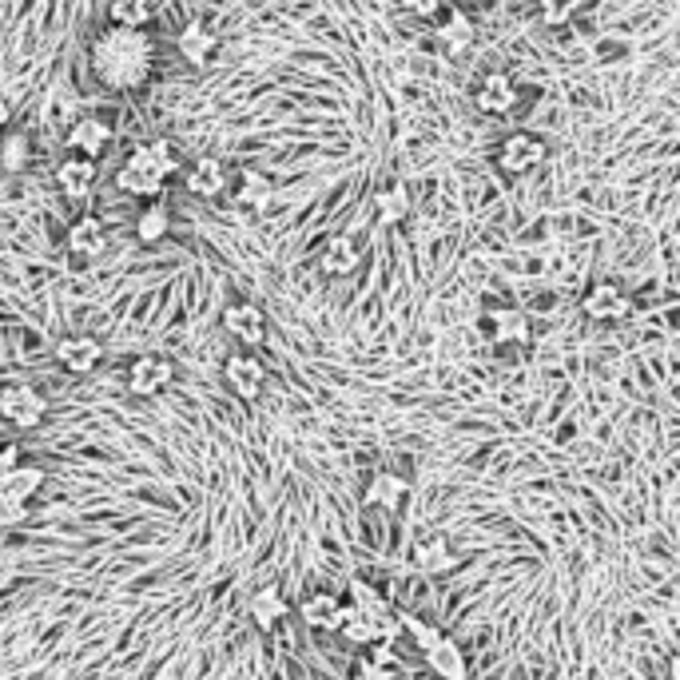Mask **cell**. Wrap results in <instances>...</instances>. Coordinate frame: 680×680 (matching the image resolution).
I'll use <instances>...</instances> for the list:
<instances>
[{"label":"cell","instance_id":"1","mask_svg":"<svg viewBox=\"0 0 680 680\" xmlns=\"http://www.w3.org/2000/svg\"><path fill=\"white\" fill-rule=\"evenodd\" d=\"M88 69L108 92H136L156 72V40L148 28L108 24L88 48Z\"/></svg>","mask_w":680,"mask_h":680},{"label":"cell","instance_id":"2","mask_svg":"<svg viewBox=\"0 0 680 680\" xmlns=\"http://www.w3.org/2000/svg\"><path fill=\"white\" fill-rule=\"evenodd\" d=\"M175 172H180V151L172 148V139H151L120 163L115 187L136 199H160Z\"/></svg>","mask_w":680,"mask_h":680},{"label":"cell","instance_id":"3","mask_svg":"<svg viewBox=\"0 0 680 680\" xmlns=\"http://www.w3.org/2000/svg\"><path fill=\"white\" fill-rule=\"evenodd\" d=\"M545 156H549V148H545L542 136H533V132H509L502 144H497V172L509 175V180H521V175L537 172L545 163Z\"/></svg>","mask_w":680,"mask_h":680},{"label":"cell","instance_id":"4","mask_svg":"<svg viewBox=\"0 0 680 680\" xmlns=\"http://www.w3.org/2000/svg\"><path fill=\"white\" fill-rule=\"evenodd\" d=\"M45 410H48L45 394L36 391L33 382H12V386L0 391V418H4L9 426L36 430L45 422Z\"/></svg>","mask_w":680,"mask_h":680},{"label":"cell","instance_id":"5","mask_svg":"<svg viewBox=\"0 0 680 680\" xmlns=\"http://www.w3.org/2000/svg\"><path fill=\"white\" fill-rule=\"evenodd\" d=\"M172 382H175V367H172V358H163V355L132 358V367H127V374H124L127 394H136V398H156V394H163Z\"/></svg>","mask_w":680,"mask_h":680},{"label":"cell","instance_id":"6","mask_svg":"<svg viewBox=\"0 0 680 680\" xmlns=\"http://www.w3.org/2000/svg\"><path fill=\"white\" fill-rule=\"evenodd\" d=\"M581 311L585 319L601 326H613V323H625L629 314H633V295L617 283H597V287L585 290V299H581Z\"/></svg>","mask_w":680,"mask_h":680},{"label":"cell","instance_id":"7","mask_svg":"<svg viewBox=\"0 0 680 680\" xmlns=\"http://www.w3.org/2000/svg\"><path fill=\"white\" fill-rule=\"evenodd\" d=\"M223 382H227V391L243 403H255L267 386V367L259 362V355L251 350H235V355L223 362Z\"/></svg>","mask_w":680,"mask_h":680},{"label":"cell","instance_id":"8","mask_svg":"<svg viewBox=\"0 0 680 680\" xmlns=\"http://www.w3.org/2000/svg\"><path fill=\"white\" fill-rule=\"evenodd\" d=\"M482 335L494 346H526L533 338V323L521 307H497L482 319Z\"/></svg>","mask_w":680,"mask_h":680},{"label":"cell","instance_id":"9","mask_svg":"<svg viewBox=\"0 0 680 680\" xmlns=\"http://www.w3.org/2000/svg\"><path fill=\"white\" fill-rule=\"evenodd\" d=\"M223 331L239 346L255 350V346L267 343V314L259 302H231L227 311H223Z\"/></svg>","mask_w":680,"mask_h":680},{"label":"cell","instance_id":"10","mask_svg":"<svg viewBox=\"0 0 680 680\" xmlns=\"http://www.w3.org/2000/svg\"><path fill=\"white\" fill-rule=\"evenodd\" d=\"M112 144V127L100 120V115H81L76 124L64 132V148L69 156H84V160H100Z\"/></svg>","mask_w":680,"mask_h":680},{"label":"cell","instance_id":"11","mask_svg":"<svg viewBox=\"0 0 680 680\" xmlns=\"http://www.w3.org/2000/svg\"><path fill=\"white\" fill-rule=\"evenodd\" d=\"M52 358H57L69 374H92V370L100 367V358H104V343L96 335H64L52 346Z\"/></svg>","mask_w":680,"mask_h":680},{"label":"cell","instance_id":"12","mask_svg":"<svg viewBox=\"0 0 680 680\" xmlns=\"http://www.w3.org/2000/svg\"><path fill=\"white\" fill-rule=\"evenodd\" d=\"M518 100H521V92L509 72H485L482 84H478V92H473V104L485 115H509L518 108Z\"/></svg>","mask_w":680,"mask_h":680},{"label":"cell","instance_id":"13","mask_svg":"<svg viewBox=\"0 0 680 680\" xmlns=\"http://www.w3.org/2000/svg\"><path fill=\"white\" fill-rule=\"evenodd\" d=\"M350 613L355 609L343 605V601H338L335 593H326V589H319V593H311V597H302V605H299L302 625H307V629H319V633H338Z\"/></svg>","mask_w":680,"mask_h":680},{"label":"cell","instance_id":"14","mask_svg":"<svg viewBox=\"0 0 680 680\" xmlns=\"http://www.w3.org/2000/svg\"><path fill=\"white\" fill-rule=\"evenodd\" d=\"M64 247H69V255L76 259V263H96V259L108 251L104 220H96V215H81V220L69 227V235H64Z\"/></svg>","mask_w":680,"mask_h":680},{"label":"cell","instance_id":"15","mask_svg":"<svg viewBox=\"0 0 680 680\" xmlns=\"http://www.w3.org/2000/svg\"><path fill=\"white\" fill-rule=\"evenodd\" d=\"M314 263H319V271H323L326 279H346V275H355V271H358V263H362V251H358L355 235L338 231V235H331V239L319 247Z\"/></svg>","mask_w":680,"mask_h":680},{"label":"cell","instance_id":"16","mask_svg":"<svg viewBox=\"0 0 680 680\" xmlns=\"http://www.w3.org/2000/svg\"><path fill=\"white\" fill-rule=\"evenodd\" d=\"M231 187V172L223 168L215 156H203L191 168H184V191H191L196 199H215Z\"/></svg>","mask_w":680,"mask_h":680},{"label":"cell","instance_id":"17","mask_svg":"<svg viewBox=\"0 0 680 680\" xmlns=\"http://www.w3.org/2000/svg\"><path fill=\"white\" fill-rule=\"evenodd\" d=\"M434 36H438L450 52H466V48L478 40V24H473L470 12L454 4V9H442L438 16H434Z\"/></svg>","mask_w":680,"mask_h":680},{"label":"cell","instance_id":"18","mask_svg":"<svg viewBox=\"0 0 680 680\" xmlns=\"http://www.w3.org/2000/svg\"><path fill=\"white\" fill-rule=\"evenodd\" d=\"M36 151H33V136L21 132V127H9L4 136H0V172L9 175H24L33 168Z\"/></svg>","mask_w":680,"mask_h":680},{"label":"cell","instance_id":"19","mask_svg":"<svg viewBox=\"0 0 680 680\" xmlns=\"http://www.w3.org/2000/svg\"><path fill=\"white\" fill-rule=\"evenodd\" d=\"M96 184V160H84V156H69V160L57 163V187L64 196L81 199L88 196Z\"/></svg>","mask_w":680,"mask_h":680},{"label":"cell","instance_id":"20","mask_svg":"<svg viewBox=\"0 0 680 680\" xmlns=\"http://www.w3.org/2000/svg\"><path fill=\"white\" fill-rule=\"evenodd\" d=\"M430 665V672L442 680H470V665H466V653L458 648V641H450V636H442L438 645L430 648V653H422Z\"/></svg>","mask_w":680,"mask_h":680},{"label":"cell","instance_id":"21","mask_svg":"<svg viewBox=\"0 0 680 680\" xmlns=\"http://www.w3.org/2000/svg\"><path fill=\"white\" fill-rule=\"evenodd\" d=\"M175 48H180V57H184L187 64H208V60L220 52V36L208 33L199 21H191L184 33L175 36Z\"/></svg>","mask_w":680,"mask_h":680},{"label":"cell","instance_id":"22","mask_svg":"<svg viewBox=\"0 0 680 680\" xmlns=\"http://www.w3.org/2000/svg\"><path fill=\"white\" fill-rule=\"evenodd\" d=\"M271 196H275L271 180H267L263 172H255V168H243L239 184H235V203H239L243 211H267Z\"/></svg>","mask_w":680,"mask_h":680},{"label":"cell","instance_id":"23","mask_svg":"<svg viewBox=\"0 0 680 680\" xmlns=\"http://www.w3.org/2000/svg\"><path fill=\"white\" fill-rule=\"evenodd\" d=\"M370 208H374V220L379 223H403L415 203H410V191H406L403 184H386V187L374 191Z\"/></svg>","mask_w":680,"mask_h":680},{"label":"cell","instance_id":"24","mask_svg":"<svg viewBox=\"0 0 680 680\" xmlns=\"http://www.w3.org/2000/svg\"><path fill=\"white\" fill-rule=\"evenodd\" d=\"M168 231H172V211H168V203H163V199H151L148 208L139 211L136 239L144 243V247H156V243L168 239Z\"/></svg>","mask_w":680,"mask_h":680},{"label":"cell","instance_id":"25","mask_svg":"<svg viewBox=\"0 0 680 680\" xmlns=\"http://www.w3.org/2000/svg\"><path fill=\"white\" fill-rule=\"evenodd\" d=\"M247 613H251V621L259 625V629H271V625H279L283 617H287L290 605H287V597H283V589L267 585V589H259V593L251 597Z\"/></svg>","mask_w":680,"mask_h":680},{"label":"cell","instance_id":"26","mask_svg":"<svg viewBox=\"0 0 680 680\" xmlns=\"http://www.w3.org/2000/svg\"><path fill=\"white\" fill-rule=\"evenodd\" d=\"M151 16H156V0H108V24L148 28Z\"/></svg>","mask_w":680,"mask_h":680},{"label":"cell","instance_id":"27","mask_svg":"<svg viewBox=\"0 0 680 680\" xmlns=\"http://www.w3.org/2000/svg\"><path fill=\"white\" fill-rule=\"evenodd\" d=\"M45 485V470H36V466H12L9 473H0V494L16 497V502H28Z\"/></svg>","mask_w":680,"mask_h":680},{"label":"cell","instance_id":"28","mask_svg":"<svg viewBox=\"0 0 680 680\" xmlns=\"http://www.w3.org/2000/svg\"><path fill=\"white\" fill-rule=\"evenodd\" d=\"M403 494H410V482L398 478V473H374L362 494V506H394Z\"/></svg>","mask_w":680,"mask_h":680},{"label":"cell","instance_id":"29","mask_svg":"<svg viewBox=\"0 0 680 680\" xmlns=\"http://www.w3.org/2000/svg\"><path fill=\"white\" fill-rule=\"evenodd\" d=\"M418 569L422 573H450L454 569V549L446 537H430V542H422V549H418Z\"/></svg>","mask_w":680,"mask_h":680},{"label":"cell","instance_id":"30","mask_svg":"<svg viewBox=\"0 0 680 680\" xmlns=\"http://www.w3.org/2000/svg\"><path fill=\"white\" fill-rule=\"evenodd\" d=\"M355 609V605H350ZM338 636H343L346 645H362V648H370L374 641H379V625H374V617H362V613H350L343 621V629H338Z\"/></svg>","mask_w":680,"mask_h":680},{"label":"cell","instance_id":"31","mask_svg":"<svg viewBox=\"0 0 680 680\" xmlns=\"http://www.w3.org/2000/svg\"><path fill=\"white\" fill-rule=\"evenodd\" d=\"M346 605H355L362 617H382V613L391 609V601L382 597L374 585H367V581H350V601Z\"/></svg>","mask_w":680,"mask_h":680},{"label":"cell","instance_id":"32","mask_svg":"<svg viewBox=\"0 0 680 680\" xmlns=\"http://www.w3.org/2000/svg\"><path fill=\"white\" fill-rule=\"evenodd\" d=\"M581 4L585 0H537V16H542L545 28H566L577 12H581Z\"/></svg>","mask_w":680,"mask_h":680},{"label":"cell","instance_id":"33","mask_svg":"<svg viewBox=\"0 0 680 680\" xmlns=\"http://www.w3.org/2000/svg\"><path fill=\"white\" fill-rule=\"evenodd\" d=\"M403 633H410V641L418 645V653H430V648L442 641L438 625L422 621V617H415V613H403Z\"/></svg>","mask_w":680,"mask_h":680},{"label":"cell","instance_id":"34","mask_svg":"<svg viewBox=\"0 0 680 680\" xmlns=\"http://www.w3.org/2000/svg\"><path fill=\"white\" fill-rule=\"evenodd\" d=\"M367 665H370V669H374V672H382V677H386V680L398 677V657H394V645H391V641H374V645H370Z\"/></svg>","mask_w":680,"mask_h":680},{"label":"cell","instance_id":"35","mask_svg":"<svg viewBox=\"0 0 680 680\" xmlns=\"http://www.w3.org/2000/svg\"><path fill=\"white\" fill-rule=\"evenodd\" d=\"M28 521V502L0 494V526H24Z\"/></svg>","mask_w":680,"mask_h":680},{"label":"cell","instance_id":"36","mask_svg":"<svg viewBox=\"0 0 680 680\" xmlns=\"http://www.w3.org/2000/svg\"><path fill=\"white\" fill-rule=\"evenodd\" d=\"M398 9L418 16V21H434V16L446 9V0H398Z\"/></svg>","mask_w":680,"mask_h":680},{"label":"cell","instance_id":"37","mask_svg":"<svg viewBox=\"0 0 680 680\" xmlns=\"http://www.w3.org/2000/svg\"><path fill=\"white\" fill-rule=\"evenodd\" d=\"M12 466H21V446H16V442L0 446V473H9Z\"/></svg>","mask_w":680,"mask_h":680},{"label":"cell","instance_id":"38","mask_svg":"<svg viewBox=\"0 0 680 680\" xmlns=\"http://www.w3.org/2000/svg\"><path fill=\"white\" fill-rule=\"evenodd\" d=\"M350 680H386V677H382V672H374V669H370L367 660H358V665H355V677H350Z\"/></svg>","mask_w":680,"mask_h":680},{"label":"cell","instance_id":"39","mask_svg":"<svg viewBox=\"0 0 680 680\" xmlns=\"http://www.w3.org/2000/svg\"><path fill=\"white\" fill-rule=\"evenodd\" d=\"M9 124H12V108H9V100H4V96H0V136H4V132H9Z\"/></svg>","mask_w":680,"mask_h":680},{"label":"cell","instance_id":"40","mask_svg":"<svg viewBox=\"0 0 680 680\" xmlns=\"http://www.w3.org/2000/svg\"><path fill=\"white\" fill-rule=\"evenodd\" d=\"M669 680H680V660L677 657L669 660Z\"/></svg>","mask_w":680,"mask_h":680},{"label":"cell","instance_id":"41","mask_svg":"<svg viewBox=\"0 0 680 680\" xmlns=\"http://www.w3.org/2000/svg\"><path fill=\"white\" fill-rule=\"evenodd\" d=\"M466 4H470V0H458V9H466Z\"/></svg>","mask_w":680,"mask_h":680},{"label":"cell","instance_id":"42","mask_svg":"<svg viewBox=\"0 0 680 680\" xmlns=\"http://www.w3.org/2000/svg\"><path fill=\"white\" fill-rule=\"evenodd\" d=\"M0 335H4V323H0Z\"/></svg>","mask_w":680,"mask_h":680}]
</instances>
